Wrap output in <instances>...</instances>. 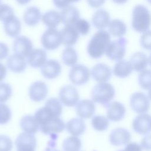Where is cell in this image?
I'll return each mask as SVG.
<instances>
[{
  "instance_id": "obj_1",
  "label": "cell",
  "mask_w": 151,
  "mask_h": 151,
  "mask_svg": "<svg viewBox=\"0 0 151 151\" xmlns=\"http://www.w3.org/2000/svg\"><path fill=\"white\" fill-rule=\"evenodd\" d=\"M63 111V105L60 100L57 98L48 99L44 107L38 109L34 116L37 119L40 127L49 122L60 117Z\"/></svg>"
},
{
  "instance_id": "obj_2",
  "label": "cell",
  "mask_w": 151,
  "mask_h": 151,
  "mask_svg": "<svg viewBox=\"0 0 151 151\" xmlns=\"http://www.w3.org/2000/svg\"><path fill=\"white\" fill-rule=\"evenodd\" d=\"M111 41L110 34L104 29L96 32L89 41L87 51L90 57L97 59L105 54L106 48Z\"/></svg>"
},
{
  "instance_id": "obj_3",
  "label": "cell",
  "mask_w": 151,
  "mask_h": 151,
  "mask_svg": "<svg viewBox=\"0 0 151 151\" xmlns=\"http://www.w3.org/2000/svg\"><path fill=\"white\" fill-rule=\"evenodd\" d=\"M131 25L136 32L143 33L147 31L151 25V15L145 5L137 4L132 10Z\"/></svg>"
},
{
  "instance_id": "obj_4",
  "label": "cell",
  "mask_w": 151,
  "mask_h": 151,
  "mask_svg": "<svg viewBox=\"0 0 151 151\" xmlns=\"http://www.w3.org/2000/svg\"><path fill=\"white\" fill-rule=\"evenodd\" d=\"M115 96L113 86L109 83H98L91 91V99L94 103L107 107Z\"/></svg>"
},
{
  "instance_id": "obj_5",
  "label": "cell",
  "mask_w": 151,
  "mask_h": 151,
  "mask_svg": "<svg viewBox=\"0 0 151 151\" xmlns=\"http://www.w3.org/2000/svg\"><path fill=\"white\" fill-rule=\"evenodd\" d=\"M127 43V40L124 37H120L110 41L105 52L106 56L112 61L122 60L126 54Z\"/></svg>"
},
{
  "instance_id": "obj_6",
  "label": "cell",
  "mask_w": 151,
  "mask_h": 151,
  "mask_svg": "<svg viewBox=\"0 0 151 151\" xmlns=\"http://www.w3.org/2000/svg\"><path fill=\"white\" fill-rule=\"evenodd\" d=\"M41 42L44 49L54 50L57 49L62 44V37L60 31L57 28H48L42 34Z\"/></svg>"
},
{
  "instance_id": "obj_7",
  "label": "cell",
  "mask_w": 151,
  "mask_h": 151,
  "mask_svg": "<svg viewBox=\"0 0 151 151\" xmlns=\"http://www.w3.org/2000/svg\"><path fill=\"white\" fill-rule=\"evenodd\" d=\"M91 72L86 65L77 64L70 69L68 77L74 85L82 86L88 81Z\"/></svg>"
},
{
  "instance_id": "obj_8",
  "label": "cell",
  "mask_w": 151,
  "mask_h": 151,
  "mask_svg": "<svg viewBox=\"0 0 151 151\" xmlns=\"http://www.w3.org/2000/svg\"><path fill=\"white\" fill-rule=\"evenodd\" d=\"M58 96L61 103L69 107L76 106L80 99L78 90L72 85L63 86L59 91Z\"/></svg>"
},
{
  "instance_id": "obj_9",
  "label": "cell",
  "mask_w": 151,
  "mask_h": 151,
  "mask_svg": "<svg viewBox=\"0 0 151 151\" xmlns=\"http://www.w3.org/2000/svg\"><path fill=\"white\" fill-rule=\"evenodd\" d=\"M149 98L143 92L134 93L130 97L131 109L138 114L146 113L150 109Z\"/></svg>"
},
{
  "instance_id": "obj_10",
  "label": "cell",
  "mask_w": 151,
  "mask_h": 151,
  "mask_svg": "<svg viewBox=\"0 0 151 151\" xmlns=\"http://www.w3.org/2000/svg\"><path fill=\"white\" fill-rule=\"evenodd\" d=\"M15 145L17 151H35L37 139L33 134L23 132L17 136Z\"/></svg>"
},
{
  "instance_id": "obj_11",
  "label": "cell",
  "mask_w": 151,
  "mask_h": 151,
  "mask_svg": "<svg viewBox=\"0 0 151 151\" xmlns=\"http://www.w3.org/2000/svg\"><path fill=\"white\" fill-rule=\"evenodd\" d=\"M12 49L15 54L27 58L33 50V44L28 37L24 35L18 36L15 38Z\"/></svg>"
},
{
  "instance_id": "obj_12",
  "label": "cell",
  "mask_w": 151,
  "mask_h": 151,
  "mask_svg": "<svg viewBox=\"0 0 151 151\" xmlns=\"http://www.w3.org/2000/svg\"><path fill=\"white\" fill-rule=\"evenodd\" d=\"M133 130L140 134H147L151 132V115L147 113L139 114L132 122Z\"/></svg>"
},
{
  "instance_id": "obj_13",
  "label": "cell",
  "mask_w": 151,
  "mask_h": 151,
  "mask_svg": "<svg viewBox=\"0 0 151 151\" xmlns=\"http://www.w3.org/2000/svg\"><path fill=\"white\" fill-rule=\"evenodd\" d=\"M48 91V87L44 81H37L29 86L28 94L31 100L35 102H40L46 98Z\"/></svg>"
},
{
  "instance_id": "obj_14",
  "label": "cell",
  "mask_w": 151,
  "mask_h": 151,
  "mask_svg": "<svg viewBox=\"0 0 151 151\" xmlns=\"http://www.w3.org/2000/svg\"><path fill=\"white\" fill-rule=\"evenodd\" d=\"M96 111V106L93 100L84 99L79 101L76 105L77 115L81 119H90L92 117Z\"/></svg>"
},
{
  "instance_id": "obj_15",
  "label": "cell",
  "mask_w": 151,
  "mask_h": 151,
  "mask_svg": "<svg viewBox=\"0 0 151 151\" xmlns=\"http://www.w3.org/2000/svg\"><path fill=\"white\" fill-rule=\"evenodd\" d=\"M61 72V65L55 60H47L41 67V73L44 78L52 80L57 78Z\"/></svg>"
},
{
  "instance_id": "obj_16",
  "label": "cell",
  "mask_w": 151,
  "mask_h": 151,
  "mask_svg": "<svg viewBox=\"0 0 151 151\" xmlns=\"http://www.w3.org/2000/svg\"><path fill=\"white\" fill-rule=\"evenodd\" d=\"M131 134L126 129L119 127L111 131L109 136L110 143L116 146L127 145L130 142Z\"/></svg>"
},
{
  "instance_id": "obj_17",
  "label": "cell",
  "mask_w": 151,
  "mask_h": 151,
  "mask_svg": "<svg viewBox=\"0 0 151 151\" xmlns=\"http://www.w3.org/2000/svg\"><path fill=\"white\" fill-rule=\"evenodd\" d=\"M107 119L112 122H119L123 119L126 114L124 106L119 101L111 102L107 107Z\"/></svg>"
},
{
  "instance_id": "obj_18",
  "label": "cell",
  "mask_w": 151,
  "mask_h": 151,
  "mask_svg": "<svg viewBox=\"0 0 151 151\" xmlns=\"http://www.w3.org/2000/svg\"><path fill=\"white\" fill-rule=\"evenodd\" d=\"M90 72L93 79L98 83L107 82L111 76L110 68L103 63H99L94 65Z\"/></svg>"
},
{
  "instance_id": "obj_19",
  "label": "cell",
  "mask_w": 151,
  "mask_h": 151,
  "mask_svg": "<svg viewBox=\"0 0 151 151\" xmlns=\"http://www.w3.org/2000/svg\"><path fill=\"white\" fill-rule=\"evenodd\" d=\"M27 65V61L25 58L15 53L11 55L6 60L8 68L13 73H20L24 71Z\"/></svg>"
},
{
  "instance_id": "obj_20",
  "label": "cell",
  "mask_w": 151,
  "mask_h": 151,
  "mask_svg": "<svg viewBox=\"0 0 151 151\" xmlns=\"http://www.w3.org/2000/svg\"><path fill=\"white\" fill-rule=\"evenodd\" d=\"M47 52L41 48L33 49L27 57V63L33 68L41 67L47 61Z\"/></svg>"
},
{
  "instance_id": "obj_21",
  "label": "cell",
  "mask_w": 151,
  "mask_h": 151,
  "mask_svg": "<svg viewBox=\"0 0 151 151\" xmlns=\"http://www.w3.org/2000/svg\"><path fill=\"white\" fill-rule=\"evenodd\" d=\"M110 15L108 11L104 9H97L91 19L93 25L98 29H104L110 22Z\"/></svg>"
},
{
  "instance_id": "obj_22",
  "label": "cell",
  "mask_w": 151,
  "mask_h": 151,
  "mask_svg": "<svg viewBox=\"0 0 151 151\" xmlns=\"http://www.w3.org/2000/svg\"><path fill=\"white\" fill-rule=\"evenodd\" d=\"M60 32L62 44L65 47H72L76 44L80 35L73 25H64Z\"/></svg>"
},
{
  "instance_id": "obj_23",
  "label": "cell",
  "mask_w": 151,
  "mask_h": 151,
  "mask_svg": "<svg viewBox=\"0 0 151 151\" xmlns=\"http://www.w3.org/2000/svg\"><path fill=\"white\" fill-rule=\"evenodd\" d=\"M60 15L61 22L64 25H73L80 18V12L76 6L71 5L62 9Z\"/></svg>"
},
{
  "instance_id": "obj_24",
  "label": "cell",
  "mask_w": 151,
  "mask_h": 151,
  "mask_svg": "<svg viewBox=\"0 0 151 151\" xmlns=\"http://www.w3.org/2000/svg\"><path fill=\"white\" fill-rule=\"evenodd\" d=\"M86 124L81 118H73L65 124L67 131L72 136L78 137L83 134L86 130Z\"/></svg>"
},
{
  "instance_id": "obj_25",
  "label": "cell",
  "mask_w": 151,
  "mask_h": 151,
  "mask_svg": "<svg viewBox=\"0 0 151 151\" xmlns=\"http://www.w3.org/2000/svg\"><path fill=\"white\" fill-rule=\"evenodd\" d=\"M129 62L133 70L141 72L147 67L149 64V58L144 52L137 51L132 55Z\"/></svg>"
},
{
  "instance_id": "obj_26",
  "label": "cell",
  "mask_w": 151,
  "mask_h": 151,
  "mask_svg": "<svg viewBox=\"0 0 151 151\" xmlns=\"http://www.w3.org/2000/svg\"><path fill=\"white\" fill-rule=\"evenodd\" d=\"M65 128V124L60 117L40 126V130L45 134H52L61 133Z\"/></svg>"
},
{
  "instance_id": "obj_27",
  "label": "cell",
  "mask_w": 151,
  "mask_h": 151,
  "mask_svg": "<svg viewBox=\"0 0 151 151\" xmlns=\"http://www.w3.org/2000/svg\"><path fill=\"white\" fill-rule=\"evenodd\" d=\"M21 23L15 15L4 22V29L5 34L12 38H16L21 32Z\"/></svg>"
},
{
  "instance_id": "obj_28",
  "label": "cell",
  "mask_w": 151,
  "mask_h": 151,
  "mask_svg": "<svg viewBox=\"0 0 151 151\" xmlns=\"http://www.w3.org/2000/svg\"><path fill=\"white\" fill-rule=\"evenodd\" d=\"M42 14L40 9L36 6L28 7L24 12L23 19L25 24L29 27L36 26L41 19Z\"/></svg>"
},
{
  "instance_id": "obj_29",
  "label": "cell",
  "mask_w": 151,
  "mask_h": 151,
  "mask_svg": "<svg viewBox=\"0 0 151 151\" xmlns=\"http://www.w3.org/2000/svg\"><path fill=\"white\" fill-rule=\"evenodd\" d=\"M21 129L24 132L35 134L40 130V125L34 116L25 115L23 116L19 122Z\"/></svg>"
},
{
  "instance_id": "obj_30",
  "label": "cell",
  "mask_w": 151,
  "mask_h": 151,
  "mask_svg": "<svg viewBox=\"0 0 151 151\" xmlns=\"http://www.w3.org/2000/svg\"><path fill=\"white\" fill-rule=\"evenodd\" d=\"M41 20L48 28H57L61 22L60 12L55 10H50L42 15Z\"/></svg>"
},
{
  "instance_id": "obj_31",
  "label": "cell",
  "mask_w": 151,
  "mask_h": 151,
  "mask_svg": "<svg viewBox=\"0 0 151 151\" xmlns=\"http://www.w3.org/2000/svg\"><path fill=\"white\" fill-rule=\"evenodd\" d=\"M108 32L114 37H123L127 32L126 24L119 19H114L110 21L108 25Z\"/></svg>"
},
{
  "instance_id": "obj_32",
  "label": "cell",
  "mask_w": 151,
  "mask_h": 151,
  "mask_svg": "<svg viewBox=\"0 0 151 151\" xmlns=\"http://www.w3.org/2000/svg\"><path fill=\"white\" fill-rule=\"evenodd\" d=\"M133 68L129 61L122 60L117 61L113 68V74L119 78H126L132 72Z\"/></svg>"
},
{
  "instance_id": "obj_33",
  "label": "cell",
  "mask_w": 151,
  "mask_h": 151,
  "mask_svg": "<svg viewBox=\"0 0 151 151\" xmlns=\"http://www.w3.org/2000/svg\"><path fill=\"white\" fill-rule=\"evenodd\" d=\"M61 58L64 64L73 67L77 63L78 55L77 51L73 47H66L63 51Z\"/></svg>"
},
{
  "instance_id": "obj_34",
  "label": "cell",
  "mask_w": 151,
  "mask_h": 151,
  "mask_svg": "<svg viewBox=\"0 0 151 151\" xmlns=\"http://www.w3.org/2000/svg\"><path fill=\"white\" fill-rule=\"evenodd\" d=\"M62 147L63 151H80L81 141L78 137L70 136L64 140Z\"/></svg>"
},
{
  "instance_id": "obj_35",
  "label": "cell",
  "mask_w": 151,
  "mask_h": 151,
  "mask_svg": "<svg viewBox=\"0 0 151 151\" xmlns=\"http://www.w3.org/2000/svg\"><path fill=\"white\" fill-rule=\"evenodd\" d=\"M109 120L107 117L101 115H96L93 116L91 119V125L96 130L103 132L108 128L109 126Z\"/></svg>"
},
{
  "instance_id": "obj_36",
  "label": "cell",
  "mask_w": 151,
  "mask_h": 151,
  "mask_svg": "<svg viewBox=\"0 0 151 151\" xmlns=\"http://www.w3.org/2000/svg\"><path fill=\"white\" fill-rule=\"evenodd\" d=\"M138 82L143 89L149 90L151 88V70L145 69L140 72L138 76Z\"/></svg>"
},
{
  "instance_id": "obj_37",
  "label": "cell",
  "mask_w": 151,
  "mask_h": 151,
  "mask_svg": "<svg viewBox=\"0 0 151 151\" xmlns=\"http://www.w3.org/2000/svg\"><path fill=\"white\" fill-rule=\"evenodd\" d=\"M74 28L81 35H86L90 30V24L85 19L79 18L73 25Z\"/></svg>"
},
{
  "instance_id": "obj_38",
  "label": "cell",
  "mask_w": 151,
  "mask_h": 151,
  "mask_svg": "<svg viewBox=\"0 0 151 151\" xmlns=\"http://www.w3.org/2000/svg\"><path fill=\"white\" fill-rule=\"evenodd\" d=\"M12 94V88L11 85L6 83H0V103L7 101Z\"/></svg>"
},
{
  "instance_id": "obj_39",
  "label": "cell",
  "mask_w": 151,
  "mask_h": 151,
  "mask_svg": "<svg viewBox=\"0 0 151 151\" xmlns=\"http://www.w3.org/2000/svg\"><path fill=\"white\" fill-rule=\"evenodd\" d=\"M15 16L12 7L5 4H0V21L5 22L12 17Z\"/></svg>"
},
{
  "instance_id": "obj_40",
  "label": "cell",
  "mask_w": 151,
  "mask_h": 151,
  "mask_svg": "<svg viewBox=\"0 0 151 151\" xmlns=\"http://www.w3.org/2000/svg\"><path fill=\"white\" fill-rule=\"evenodd\" d=\"M11 116L10 108L4 103H0V124H5L8 123Z\"/></svg>"
},
{
  "instance_id": "obj_41",
  "label": "cell",
  "mask_w": 151,
  "mask_h": 151,
  "mask_svg": "<svg viewBox=\"0 0 151 151\" xmlns=\"http://www.w3.org/2000/svg\"><path fill=\"white\" fill-rule=\"evenodd\" d=\"M140 44L141 47L148 51H151V30L142 33L140 38Z\"/></svg>"
},
{
  "instance_id": "obj_42",
  "label": "cell",
  "mask_w": 151,
  "mask_h": 151,
  "mask_svg": "<svg viewBox=\"0 0 151 151\" xmlns=\"http://www.w3.org/2000/svg\"><path fill=\"white\" fill-rule=\"evenodd\" d=\"M13 143L11 139L5 134H0V151H11Z\"/></svg>"
},
{
  "instance_id": "obj_43",
  "label": "cell",
  "mask_w": 151,
  "mask_h": 151,
  "mask_svg": "<svg viewBox=\"0 0 151 151\" xmlns=\"http://www.w3.org/2000/svg\"><path fill=\"white\" fill-rule=\"evenodd\" d=\"M79 1L80 0H52V2L57 8L62 9Z\"/></svg>"
},
{
  "instance_id": "obj_44",
  "label": "cell",
  "mask_w": 151,
  "mask_h": 151,
  "mask_svg": "<svg viewBox=\"0 0 151 151\" xmlns=\"http://www.w3.org/2000/svg\"><path fill=\"white\" fill-rule=\"evenodd\" d=\"M141 146L143 149L151 151V134L146 135L141 141Z\"/></svg>"
},
{
  "instance_id": "obj_45",
  "label": "cell",
  "mask_w": 151,
  "mask_h": 151,
  "mask_svg": "<svg viewBox=\"0 0 151 151\" xmlns=\"http://www.w3.org/2000/svg\"><path fill=\"white\" fill-rule=\"evenodd\" d=\"M9 52L8 45L4 42H0V60L6 58L9 55Z\"/></svg>"
},
{
  "instance_id": "obj_46",
  "label": "cell",
  "mask_w": 151,
  "mask_h": 151,
  "mask_svg": "<svg viewBox=\"0 0 151 151\" xmlns=\"http://www.w3.org/2000/svg\"><path fill=\"white\" fill-rule=\"evenodd\" d=\"M142 147L136 142L129 143L126 145L124 151H142Z\"/></svg>"
},
{
  "instance_id": "obj_47",
  "label": "cell",
  "mask_w": 151,
  "mask_h": 151,
  "mask_svg": "<svg viewBox=\"0 0 151 151\" xmlns=\"http://www.w3.org/2000/svg\"><path fill=\"white\" fill-rule=\"evenodd\" d=\"M106 0H87L88 5L93 8H99L105 3Z\"/></svg>"
},
{
  "instance_id": "obj_48",
  "label": "cell",
  "mask_w": 151,
  "mask_h": 151,
  "mask_svg": "<svg viewBox=\"0 0 151 151\" xmlns=\"http://www.w3.org/2000/svg\"><path fill=\"white\" fill-rule=\"evenodd\" d=\"M7 74L6 67L0 63V83H1L6 77Z\"/></svg>"
},
{
  "instance_id": "obj_49",
  "label": "cell",
  "mask_w": 151,
  "mask_h": 151,
  "mask_svg": "<svg viewBox=\"0 0 151 151\" xmlns=\"http://www.w3.org/2000/svg\"><path fill=\"white\" fill-rule=\"evenodd\" d=\"M31 0H16L18 4L21 5H24L28 4Z\"/></svg>"
},
{
  "instance_id": "obj_50",
  "label": "cell",
  "mask_w": 151,
  "mask_h": 151,
  "mask_svg": "<svg viewBox=\"0 0 151 151\" xmlns=\"http://www.w3.org/2000/svg\"><path fill=\"white\" fill-rule=\"evenodd\" d=\"M128 0H112V1L116 4H119V5H122L124 4L125 3H126L127 2Z\"/></svg>"
},
{
  "instance_id": "obj_51",
  "label": "cell",
  "mask_w": 151,
  "mask_h": 151,
  "mask_svg": "<svg viewBox=\"0 0 151 151\" xmlns=\"http://www.w3.org/2000/svg\"><path fill=\"white\" fill-rule=\"evenodd\" d=\"M44 151H60V150H58V149H55V148H53V147H52L51 146H49V147H47V148L44 150Z\"/></svg>"
},
{
  "instance_id": "obj_52",
  "label": "cell",
  "mask_w": 151,
  "mask_h": 151,
  "mask_svg": "<svg viewBox=\"0 0 151 151\" xmlns=\"http://www.w3.org/2000/svg\"><path fill=\"white\" fill-rule=\"evenodd\" d=\"M148 97L149 98V99L151 100V88H150L149 90V92H148Z\"/></svg>"
},
{
  "instance_id": "obj_53",
  "label": "cell",
  "mask_w": 151,
  "mask_h": 151,
  "mask_svg": "<svg viewBox=\"0 0 151 151\" xmlns=\"http://www.w3.org/2000/svg\"><path fill=\"white\" fill-rule=\"evenodd\" d=\"M149 63L150 65L151 66V53L150 54L149 57Z\"/></svg>"
},
{
  "instance_id": "obj_54",
  "label": "cell",
  "mask_w": 151,
  "mask_h": 151,
  "mask_svg": "<svg viewBox=\"0 0 151 151\" xmlns=\"http://www.w3.org/2000/svg\"><path fill=\"white\" fill-rule=\"evenodd\" d=\"M146 1H147V2L149 4H151V0H146Z\"/></svg>"
},
{
  "instance_id": "obj_55",
  "label": "cell",
  "mask_w": 151,
  "mask_h": 151,
  "mask_svg": "<svg viewBox=\"0 0 151 151\" xmlns=\"http://www.w3.org/2000/svg\"><path fill=\"white\" fill-rule=\"evenodd\" d=\"M119 151H124L123 150H119Z\"/></svg>"
},
{
  "instance_id": "obj_56",
  "label": "cell",
  "mask_w": 151,
  "mask_h": 151,
  "mask_svg": "<svg viewBox=\"0 0 151 151\" xmlns=\"http://www.w3.org/2000/svg\"><path fill=\"white\" fill-rule=\"evenodd\" d=\"M0 4H1V0H0Z\"/></svg>"
}]
</instances>
